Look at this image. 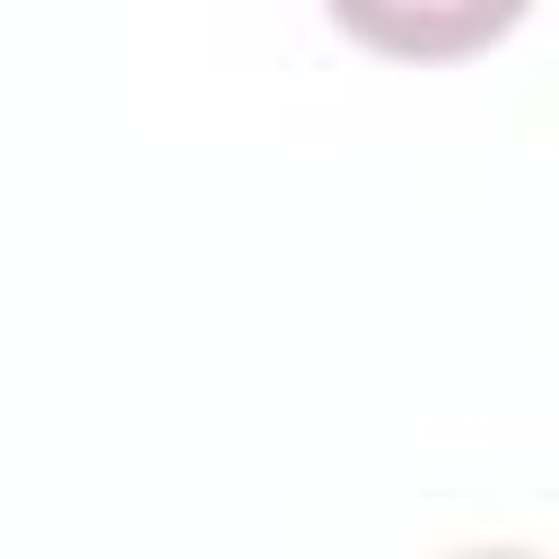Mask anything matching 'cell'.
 Instances as JSON below:
<instances>
[{"mask_svg":"<svg viewBox=\"0 0 559 559\" xmlns=\"http://www.w3.org/2000/svg\"><path fill=\"white\" fill-rule=\"evenodd\" d=\"M323 9L367 52H393V61H463V52L498 44L533 0H323Z\"/></svg>","mask_w":559,"mask_h":559,"instance_id":"1","label":"cell"}]
</instances>
